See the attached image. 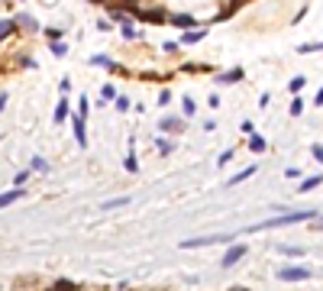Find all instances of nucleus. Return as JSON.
<instances>
[{
  "instance_id": "1",
  "label": "nucleus",
  "mask_w": 323,
  "mask_h": 291,
  "mask_svg": "<svg viewBox=\"0 0 323 291\" xmlns=\"http://www.w3.org/2000/svg\"><path fill=\"white\" fill-rule=\"evenodd\" d=\"M317 210H291V214H278L272 220H262V224H252L249 230H275V226H291V224H304V220H314Z\"/></svg>"
},
{
  "instance_id": "2",
  "label": "nucleus",
  "mask_w": 323,
  "mask_h": 291,
  "mask_svg": "<svg viewBox=\"0 0 323 291\" xmlns=\"http://www.w3.org/2000/svg\"><path fill=\"white\" fill-rule=\"evenodd\" d=\"M230 233H214V236H194V240H184L181 249H201V246H214V242H230Z\"/></svg>"
},
{
  "instance_id": "3",
  "label": "nucleus",
  "mask_w": 323,
  "mask_h": 291,
  "mask_svg": "<svg viewBox=\"0 0 323 291\" xmlns=\"http://www.w3.org/2000/svg\"><path fill=\"white\" fill-rule=\"evenodd\" d=\"M278 278L281 282H307L311 278V268L307 266H285V268H278Z\"/></svg>"
},
{
  "instance_id": "4",
  "label": "nucleus",
  "mask_w": 323,
  "mask_h": 291,
  "mask_svg": "<svg viewBox=\"0 0 323 291\" xmlns=\"http://www.w3.org/2000/svg\"><path fill=\"white\" fill-rule=\"evenodd\" d=\"M246 252H249V249H246L243 242H233V246L226 249V256H223V259H220V266H223V268H233V266H236V262L243 259Z\"/></svg>"
},
{
  "instance_id": "5",
  "label": "nucleus",
  "mask_w": 323,
  "mask_h": 291,
  "mask_svg": "<svg viewBox=\"0 0 323 291\" xmlns=\"http://www.w3.org/2000/svg\"><path fill=\"white\" fill-rule=\"evenodd\" d=\"M159 133H184V120L181 116H162L159 120Z\"/></svg>"
},
{
  "instance_id": "6",
  "label": "nucleus",
  "mask_w": 323,
  "mask_h": 291,
  "mask_svg": "<svg viewBox=\"0 0 323 291\" xmlns=\"http://www.w3.org/2000/svg\"><path fill=\"white\" fill-rule=\"evenodd\" d=\"M87 116H74V140H78V146H81V149H87Z\"/></svg>"
},
{
  "instance_id": "7",
  "label": "nucleus",
  "mask_w": 323,
  "mask_h": 291,
  "mask_svg": "<svg viewBox=\"0 0 323 291\" xmlns=\"http://www.w3.org/2000/svg\"><path fill=\"white\" fill-rule=\"evenodd\" d=\"M120 32H123V39H126V42H136V39H139V30L133 26V20H129V16L120 20Z\"/></svg>"
},
{
  "instance_id": "8",
  "label": "nucleus",
  "mask_w": 323,
  "mask_h": 291,
  "mask_svg": "<svg viewBox=\"0 0 323 291\" xmlns=\"http://www.w3.org/2000/svg\"><path fill=\"white\" fill-rule=\"evenodd\" d=\"M243 78H246V72H243V68H233V72H223L217 81H220V84H226V88H230V84H239Z\"/></svg>"
},
{
  "instance_id": "9",
  "label": "nucleus",
  "mask_w": 323,
  "mask_h": 291,
  "mask_svg": "<svg viewBox=\"0 0 323 291\" xmlns=\"http://www.w3.org/2000/svg\"><path fill=\"white\" fill-rule=\"evenodd\" d=\"M136 16L139 20H146V23H165V10H136Z\"/></svg>"
},
{
  "instance_id": "10",
  "label": "nucleus",
  "mask_w": 323,
  "mask_h": 291,
  "mask_svg": "<svg viewBox=\"0 0 323 291\" xmlns=\"http://www.w3.org/2000/svg\"><path fill=\"white\" fill-rule=\"evenodd\" d=\"M133 146H136V140L129 136V152H126V158H123V168L126 172H139V162H136V149Z\"/></svg>"
},
{
  "instance_id": "11",
  "label": "nucleus",
  "mask_w": 323,
  "mask_h": 291,
  "mask_svg": "<svg viewBox=\"0 0 323 291\" xmlns=\"http://www.w3.org/2000/svg\"><path fill=\"white\" fill-rule=\"evenodd\" d=\"M204 36H207V30H197V26H194L191 32H181V42H178V46H194V42H201Z\"/></svg>"
},
{
  "instance_id": "12",
  "label": "nucleus",
  "mask_w": 323,
  "mask_h": 291,
  "mask_svg": "<svg viewBox=\"0 0 323 291\" xmlns=\"http://www.w3.org/2000/svg\"><path fill=\"white\" fill-rule=\"evenodd\" d=\"M19 198H23V188H13V191H3V194H0V210H3V207H10V204H16Z\"/></svg>"
},
{
  "instance_id": "13",
  "label": "nucleus",
  "mask_w": 323,
  "mask_h": 291,
  "mask_svg": "<svg viewBox=\"0 0 323 291\" xmlns=\"http://www.w3.org/2000/svg\"><path fill=\"white\" fill-rule=\"evenodd\" d=\"M171 23H175L178 30H194L197 20H194V16H188V13H178V16H171Z\"/></svg>"
},
{
  "instance_id": "14",
  "label": "nucleus",
  "mask_w": 323,
  "mask_h": 291,
  "mask_svg": "<svg viewBox=\"0 0 323 291\" xmlns=\"http://www.w3.org/2000/svg\"><path fill=\"white\" fill-rule=\"evenodd\" d=\"M16 26H23L26 32H36V30H39L36 16H29V13H19V16H16Z\"/></svg>"
},
{
  "instance_id": "15",
  "label": "nucleus",
  "mask_w": 323,
  "mask_h": 291,
  "mask_svg": "<svg viewBox=\"0 0 323 291\" xmlns=\"http://www.w3.org/2000/svg\"><path fill=\"white\" fill-rule=\"evenodd\" d=\"M68 120V94H61V100L55 104V123H65Z\"/></svg>"
},
{
  "instance_id": "16",
  "label": "nucleus",
  "mask_w": 323,
  "mask_h": 291,
  "mask_svg": "<svg viewBox=\"0 0 323 291\" xmlns=\"http://www.w3.org/2000/svg\"><path fill=\"white\" fill-rule=\"evenodd\" d=\"M91 65H94V68H107V72H113L116 62L110 58V55H91Z\"/></svg>"
},
{
  "instance_id": "17",
  "label": "nucleus",
  "mask_w": 323,
  "mask_h": 291,
  "mask_svg": "<svg viewBox=\"0 0 323 291\" xmlns=\"http://www.w3.org/2000/svg\"><path fill=\"white\" fill-rule=\"evenodd\" d=\"M317 184H323V175H311V178H304V182L298 184V191H301V194H307V191L317 188Z\"/></svg>"
},
{
  "instance_id": "18",
  "label": "nucleus",
  "mask_w": 323,
  "mask_h": 291,
  "mask_svg": "<svg viewBox=\"0 0 323 291\" xmlns=\"http://www.w3.org/2000/svg\"><path fill=\"white\" fill-rule=\"evenodd\" d=\"M256 168H259V165H249V168L236 172V175H233V178H230V182H226V184H230V188H233V184H239V182H246V178H252V175H256Z\"/></svg>"
},
{
  "instance_id": "19",
  "label": "nucleus",
  "mask_w": 323,
  "mask_h": 291,
  "mask_svg": "<svg viewBox=\"0 0 323 291\" xmlns=\"http://www.w3.org/2000/svg\"><path fill=\"white\" fill-rule=\"evenodd\" d=\"M13 32H16V20H0V42L6 36H13Z\"/></svg>"
},
{
  "instance_id": "20",
  "label": "nucleus",
  "mask_w": 323,
  "mask_h": 291,
  "mask_svg": "<svg viewBox=\"0 0 323 291\" xmlns=\"http://www.w3.org/2000/svg\"><path fill=\"white\" fill-rule=\"evenodd\" d=\"M126 204H129V198L123 194V198H110V200H104V207H100V210H116V207H126Z\"/></svg>"
},
{
  "instance_id": "21",
  "label": "nucleus",
  "mask_w": 323,
  "mask_h": 291,
  "mask_svg": "<svg viewBox=\"0 0 323 291\" xmlns=\"http://www.w3.org/2000/svg\"><path fill=\"white\" fill-rule=\"evenodd\" d=\"M155 149H159L162 156H171V152H175V142H171V140H162V136H155Z\"/></svg>"
},
{
  "instance_id": "22",
  "label": "nucleus",
  "mask_w": 323,
  "mask_h": 291,
  "mask_svg": "<svg viewBox=\"0 0 323 291\" xmlns=\"http://www.w3.org/2000/svg\"><path fill=\"white\" fill-rule=\"evenodd\" d=\"M49 46H52V55H55V58H65V55H68V46L61 42V39H55V42H49Z\"/></svg>"
},
{
  "instance_id": "23",
  "label": "nucleus",
  "mask_w": 323,
  "mask_h": 291,
  "mask_svg": "<svg viewBox=\"0 0 323 291\" xmlns=\"http://www.w3.org/2000/svg\"><path fill=\"white\" fill-rule=\"evenodd\" d=\"M265 146H269V142H265L262 136H249V149L256 152V156H259V152H265Z\"/></svg>"
},
{
  "instance_id": "24",
  "label": "nucleus",
  "mask_w": 323,
  "mask_h": 291,
  "mask_svg": "<svg viewBox=\"0 0 323 291\" xmlns=\"http://www.w3.org/2000/svg\"><path fill=\"white\" fill-rule=\"evenodd\" d=\"M110 6H123V10H129V13H136L139 6H136V0H107Z\"/></svg>"
},
{
  "instance_id": "25",
  "label": "nucleus",
  "mask_w": 323,
  "mask_h": 291,
  "mask_svg": "<svg viewBox=\"0 0 323 291\" xmlns=\"http://www.w3.org/2000/svg\"><path fill=\"white\" fill-rule=\"evenodd\" d=\"M304 84H307V78H304V74H298V78H291V84H288V88H291V94H301V91H304Z\"/></svg>"
},
{
  "instance_id": "26",
  "label": "nucleus",
  "mask_w": 323,
  "mask_h": 291,
  "mask_svg": "<svg viewBox=\"0 0 323 291\" xmlns=\"http://www.w3.org/2000/svg\"><path fill=\"white\" fill-rule=\"evenodd\" d=\"M113 97H116V91H113V84H104V88H100V107H104L107 100H113Z\"/></svg>"
},
{
  "instance_id": "27",
  "label": "nucleus",
  "mask_w": 323,
  "mask_h": 291,
  "mask_svg": "<svg viewBox=\"0 0 323 291\" xmlns=\"http://www.w3.org/2000/svg\"><path fill=\"white\" fill-rule=\"evenodd\" d=\"M13 184H16V188H26V184H29V168L16 172V175H13Z\"/></svg>"
},
{
  "instance_id": "28",
  "label": "nucleus",
  "mask_w": 323,
  "mask_h": 291,
  "mask_svg": "<svg viewBox=\"0 0 323 291\" xmlns=\"http://www.w3.org/2000/svg\"><path fill=\"white\" fill-rule=\"evenodd\" d=\"M32 172H49V162L42 156H32Z\"/></svg>"
},
{
  "instance_id": "29",
  "label": "nucleus",
  "mask_w": 323,
  "mask_h": 291,
  "mask_svg": "<svg viewBox=\"0 0 323 291\" xmlns=\"http://www.w3.org/2000/svg\"><path fill=\"white\" fill-rule=\"evenodd\" d=\"M278 252L281 256H304V249L301 246H278Z\"/></svg>"
},
{
  "instance_id": "30",
  "label": "nucleus",
  "mask_w": 323,
  "mask_h": 291,
  "mask_svg": "<svg viewBox=\"0 0 323 291\" xmlns=\"http://www.w3.org/2000/svg\"><path fill=\"white\" fill-rule=\"evenodd\" d=\"M113 104H116L120 114H129V97H113Z\"/></svg>"
},
{
  "instance_id": "31",
  "label": "nucleus",
  "mask_w": 323,
  "mask_h": 291,
  "mask_svg": "<svg viewBox=\"0 0 323 291\" xmlns=\"http://www.w3.org/2000/svg\"><path fill=\"white\" fill-rule=\"evenodd\" d=\"M301 114H304V100L294 97V100H291V116H301Z\"/></svg>"
},
{
  "instance_id": "32",
  "label": "nucleus",
  "mask_w": 323,
  "mask_h": 291,
  "mask_svg": "<svg viewBox=\"0 0 323 291\" xmlns=\"http://www.w3.org/2000/svg\"><path fill=\"white\" fill-rule=\"evenodd\" d=\"M197 107H194V97H184V116H194Z\"/></svg>"
},
{
  "instance_id": "33",
  "label": "nucleus",
  "mask_w": 323,
  "mask_h": 291,
  "mask_svg": "<svg viewBox=\"0 0 323 291\" xmlns=\"http://www.w3.org/2000/svg\"><path fill=\"white\" fill-rule=\"evenodd\" d=\"M320 48H323V42H307V46H301V52L311 55V52H320Z\"/></svg>"
},
{
  "instance_id": "34",
  "label": "nucleus",
  "mask_w": 323,
  "mask_h": 291,
  "mask_svg": "<svg viewBox=\"0 0 323 291\" xmlns=\"http://www.w3.org/2000/svg\"><path fill=\"white\" fill-rule=\"evenodd\" d=\"M78 114H81V116L91 114V104H87V97H81V100H78Z\"/></svg>"
},
{
  "instance_id": "35",
  "label": "nucleus",
  "mask_w": 323,
  "mask_h": 291,
  "mask_svg": "<svg viewBox=\"0 0 323 291\" xmlns=\"http://www.w3.org/2000/svg\"><path fill=\"white\" fill-rule=\"evenodd\" d=\"M52 288H58V291H68V288H74V282H68V278H58Z\"/></svg>"
},
{
  "instance_id": "36",
  "label": "nucleus",
  "mask_w": 323,
  "mask_h": 291,
  "mask_svg": "<svg viewBox=\"0 0 323 291\" xmlns=\"http://www.w3.org/2000/svg\"><path fill=\"white\" fill-rule=\"evenodd\" d=\"M230 162H233V149H226V152H223V156H220V158H217V165H230Z\"/></svg>"
},
{
  "instance_id": "37",
  "label": "nucleus",
  "mask_w": 323,
  "mask_h": 291,
  "mask_svg": "<svg viewBox=\"0 0 323 291\" xmlns=\"http://www.w3.org/2000/svg\"><path fill=\"white\" fill-rule=\"evenodd\" d=\"M58 88H61V94H68V91H71V78H61Z\"/></svg>"
},
{
  "instance_id": "38",
  "label": "nucleus",
  "mask_w": 323,
  "mask_h": 291,
  "mask_svg": "<svg viewBox=\"0 0 323 291\" xmlns=\"http://www.w3.org/2000/svg\"><path fill=\"white\" fill-rule=\"evenodd\" d=\"M45 36H49V42H55V39H61V30H45Z\"/></svg>"
},
{
  "instance_id": "39",
  "label": "nucleus",
  "mask_w": 323,
  "mask_h": 291,
  "mask_svg": "<svg viewBox=\"0 0 323 291\" xmlns=\"http://www.w3.org/2000/svg\"><path fill=\"white\" fill-rule=\"evenodd\" d=\"M311 152H314V158H317V162H323V146H320V142H317V146H314V149H311Z\"/></svg>"
},
{
  "instance_id": "40",
  "label": "nucleus",
  "mask_w": 323,
  "mask_h": 291,
  "mask_svg": "<svg viewBox=\"0 0 323 291\" xmlns=\"http://www.w3.org/2000/svg\"><path fill=\"white\" fill-rule=\"evenodd\" d=\"M159 104H162V107H165V104H171V91H162L159 94Z\"/></svg>"
},
{
  "instance_id": "41",
  "label": "nucleus",
  "mask_w": 323,
  "mask_h": 291,
  "mask_svg": "<svg viewBox=\"0 0 323 291\" xmlns=\"http://www.w3.org/2000/svg\"><path fill=\"white\" fill-rule=\"evenodd\" d=\"M19 65H23V68H36V58H26V55H23V58H19Z\"/></svg>"
},
{
  "instance_id": "42",
  "label": "nucleus",
  "mask_w": 323,
  "mask_h": 291,
  "mask_svg": "<svg viewBox=\"0 0 323 291\" xmlns=\"http://www.w3.org/2000/svg\"><path fill=\"white\" fill-rule=\"evenodd\" d=\"M97 30H100V32H110V30H113V26H110L107 20H97Z\"/></svg>"
},
{
  "instance_id": "43",
  "label": "nucleus",
  "mask_w": 323,
  "mask_h": 291,
  "mask_svg": "<svg viewBox=\"0 0 323 291\" xmlns=\"http://www.w3.org/2000/svg\"><path fill=\"white\" fill-rule=\"evenodd\" d=\"M314 107H323V88L317 91V97H314Z\"/></svg>"
},
{
  "instance_id": "44",
  "label": "nucleus",
  "mask_w": 323,
  "mask_h": 291,
  "mask_svg": "<svg viewBox=\"0 0 323 291\" xmlns=\"http://www.w3.org/2000/svg\"><path fill=\"white\" fill-rule=\"evenodd\" d=\"M3 107H6V94L0 91V114H3Z\"/></svg>"
},
{
  "instance_id": "45",
  "label": "nucleus",
  "mask_w": 323,
  "mask_h": 291,
  "mask_svg": "<svg viewBox=\"0 0 323 291\" xmlns=\"http://www.w3.org/2000/svg\"><path fill=\"white\" fill-rule=\"evenodd\" d=\"M91 4H107V0H91Z\"/></svg>"
},
{
  "instance_id": "46",
  "label": "nucleus",
  "mask_w": 323,
  "mask_h": 291,
  "mask_svg": "<svg viewBox=\"0 0 323 291\" xmlns=\"http://www.w3.org/2000/svg\"><path fill=\"white\" fill-rule=\"evenodd\" d=\"M317 226H323V217H320V220H317Z\"/></svg>"
}]
</instances>
